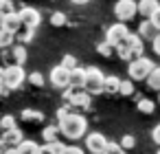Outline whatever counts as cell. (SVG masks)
<instances>
[{
	"label": "cell",
	"instance_id": "1",
	"mask_svg": "<svg viewBox=\"0 0 160 154\" xmlns=\"http://www.w3.org/2000/svg\"><path fill=\"white\" fill-rule=\"evenodd\" d=\"M59 132L62 136H68L70 141H77L86 134L88 130V121L81 117V114H72V112H66L64 117H59Z\"/></svg>",
	"mask_w": 160,
	"mask_h": 154
},
{
	"label": "cell",
	"instance_id": "2",
	"mask_svg": "<svg viewBox=\"0 0 160 154\" xmlns=\"http://www.w3.org/2000/svg\"><path fill=\"white\" fill-rule=\"evenodd\" d=\"M151 71H153V62H151L149 57L138 55V57L129 60V66H127L129 79H138V82H140V79H147Z\"/></svg>",
	"mask_w": 160,
	"mask_h": 154
},
{
	"label": "cell",
	"instance_id": "3",
	"mask_svg": "<svg viewBox=\"0 0 160 154\" xmlns=\"http://www.w3.org/2000/svg\"><path fill=\"white\" fill-rule=\"evenodd\" d=\"M103 82H105V77H103V73H101L97 66L86 68V90H88L90 95L105 93V90H103Z\"/></svg>",
	"mask_w": 160,
	"mask_h": 154
},
{
	"label": "cell",
	"instance_id": "4",
	"mask_svg": "<svg viewBox=\"0 0 160 154\" xmlns=\"http://www.w3.org/2000/svg\"><path fill=\"white\" fill-rule=\"evenodd\" d=\"M27 79V73H24V68H22V64H11V66H7L5 68V86L9 88V90H13V88H18V86H22V82Z\"/></svg>",
	"mask_w": 160,
	"mask_h": 154
},
{
	"label": "cell",
	"instance_id": "5",
	"mask_svg": "<svg viewBox=\"0 0 160 154\" xmlns=\"http://www.w3.org/2000/svg\"><path fill=\"white\" fill-rule=\"evenodd\" d=\"M136 13H138V3L136 0H118L114 5V16L121 22H129Z\"/></svg>",
	"mask_w": 160,
	"mask_h": 154
},
{
	"label": "cell",
	"instance_id": "6",
	"mask_svg": "<svg viewBox=\"0 0 160 154\" xmlns=\"http://www.w3.org/2000/svg\"><path fill=\"white\" fill-rule=\"evenodd\" d=\"M86 147L92 154H108V139L101 132H90L86 136Z\"/></svg>",
	"mask_w": 160,
	"mask_h": 154
},
{
	"label": "cell",
	"instance_id": "7",
	"mask_svg": "<svg viewBox=\"0 0 160 154\" xmlns=\"http://www.w3.org/2000/svg\"><path fill=\"white\" fill-rule=\"evenodd\" d=\"M51 84L55 86V88H68V84H70V68L68 66H64V64H59V66H55L53 71H51Z\"/></svg>",
	"mask_w": 160,
	"mask_h": 154
},
{
	"label": "cell",
	"instance_id": "8",
	"mask_svg": "<svg viewBox=\"0 0 160 154\" xmlns=\"http://www.w3.org/2000/svg\"><path fill=\"white\" fill-rule=\"evenodd\" d=\"M127 33H129V29L125 27V22H116V24H112L110 29H108V42L110 44H114V46H118L125 38H127Z\"/></svg>",
	"mask_w": 160,
	"mask_h": 154
},
{
	"label": "cell",
	"instance_id": "9",
	"mask_svg": "<svg viewBox=\"0 0 160 154\" xmlns=\"http://www.w3.org/2000/svg\"><path fill=\"white\" fill-rule=\"evenodd\" d=\"M18 13H20L22 24H24V27H31V29H35V27L40 24V20H42L40 11H38V9H33V7H24V9H20Z\"/></svg>",
	"mask_w": 160,
	"mask_h": 154
},
{
	"label": "cell",
	"instance_id": "10",
	"mask_svg": "<svg viewBox=\"0 0 160 154\" xmlns=\"http://www.w3.org/2000/svg\"><path fill=\"white\" fill-rule=\"evenodd\" d=\"M158 31H160V29L153 24L151 18H145V20L140 22V27H138V33H140L142 40H153V38L158 35Z\"/></svg>",
	"mask_w": 160,
	"mask_h": 154
},
{
	"label": "cell",
	"instance_id": "11",
	"mask_svg": "<svg viewBox=\"0 0 160 154\" xmlns=\"http://www.w3.org/2000/svg\"><path fill=\"white\" fill-rule=\"evenodd\" d=\"M68 86H70V88H75V90L86 88V68L75 66V68L70 71V84H68Z\"/></svg>",
	"mask_w": 160,
	"mask_h": 154
},
{
	"label": "cell",
	"instance_id": "12",
	"mask_svg": "<svg viewBox=\"0 0 160 154\" xmlns=\"http://www.w3.org/2000/svg\"><path fill=\"white\" fill-rule=\"evenodd\" d=\"M2 27L9 29V31H13V33L18 35V31H20L24 24H22V20H20V13L13 11V13H5V18H2Z\"/></svg>",
	"mask_w": 160,
	"mask_h": 154
},
{
	"label": "cell",
	"instance_id": "13",
	"mask_svg": "<svg viewBox=\"0 0 160 154\" xmlns=\"http://www.w3.org/2000/svg\"><path fill=\"white\" fill-rule=\"evenodd\" d=\"M121 44L129 46V49H132V53H134V57L142 55V38H138V35H134V33H127V38H125Z\"/></svg>",
	"mask_w": 160,
	"mask_h": 154
},
{
	"label": "cell",
	"instance_id": "14",
	"mask_svg": "<svg viewBox=\"0 0 160 154\" xmlns=\"http://www.w3.org/2000/svg\"><path fill=\"white\" fill-rule=\"evenodd\" d=\"M0 139H2V141H5V143H7L11 150H16V145H18V143H20L24 136H22V132H20L18 128H11V130H5V134L0 136Z\"/></svg>",
	"mask_w": 160,
	"mask_h": 154
},
{
	"label": "cell",
	"instance_id": "15",
	"mask_svg": "<svg viewBox=\"0 0 160 154\" xmlns=\"http://www.w3.org/2000/svg\"><path fill=\"white\" fill-rule=\"evenodd\" d=\"M158 7H160L158 0H138V13H140L142 18H149Z\"/></svg>",
	"mask_w": 160,
	"mask_h": 154
},
{
	"label": "cell",
	"instance_id": "16",
	"mask_svg": "<svg viewBox=\"0 0 160 154\" xmlns=\"http://www.w3.org/2000/svg\"><path fill=\"white\" fill-rule=\"evenodd\" d=\"M13 40H16V33H13V31L0 27V49H9V46L13 44Z\"/></svg>",
	"mask_w": 160,
	"mask_h": 154
},
{
	"label": "cell",
	"instance_id": "17",
	"mask_svg": "<svg viewBox=\"0 0 160 154\" xmlns=\"http://www.w3.org/2000/svg\"><path fill=\"white\" fill-rule=\"evenodd\" d=\"M40 147H42V145H38V143H33V141H24V139H22V141L16 145V150H13V152H18V154L33 152V154H35V152H40Z\"/></svg>",
	"mask_w": 160,
	"mask_h": 154
},
{
	"label": "cell",
	"instance_id": "18",
	"mask_svg": "<svg viewBox=\"0 0 160 154\" xmlns=\"http://www.w3.org/2000/svg\"><path fill=\"white\" fill-rule=\"evenodd\" d=\"M118 88H121V79L116 75H108L103 82V90L105 93H118Z\"/></svg>",
	"mask_w": 160,
	"mask_h": 154
},
{
	"label": "cell",
	"instance_id": "19",
	"mask_svg": "<svg viewBox=\"0 0 160 154\" xmlns=\"http://www.w3.org/2000/svg\"><path fill=\"white\" fill-rule=\"evenodd\" d=\"M147 86H149L151 90H158V93H160V66H153V71H151L149 77H147Z\"/></svg>",
	"mask_w": 160,
	"mask_h": 154
},
{
	"label": "cell",
	"instance_id": "20",
	"mask_svg": "<svg viewBox=\"0 0 160 154\" xmlns=\"http://www.w3.org/2000/svg\"><path fill=\"white\" fill-rule=\"evenodd\" d=\"M40 152H51V154H62V152H66V145H64V143H59V141H48L46 145H42V147H40Z\"/></svg>",
	"mask_w": 160,
	"mask_h": 154
},
{
	"label": "cell",
	"instance_id": "21",
	"mask_svg": "<svg viewBox=\"0 0 160 154\" xmlns=\"http://www.w3.org/2000/svg\"><path fill=\"white\" fill-rule=\"evenodd\" d=\"M20 117H22L24 121H33V123H40V121L44 119V114H42L40 110H31V108H24Z\"/></svg>",
	"mask_w": 160,
	"mask_h": 154
},
{
	"label": "cell",
	"instance_id": "22",
	"mask_svg": "<svg viewBox=\"0 0 160 154\" xmlns=\"http://www.w3.org/2000/svg\"><path fill=\"white\" fill-rule=\"evenodd\" d=\"M136 108H138V112H142V114H151V112L156 110V104H153L151 99H140V101H136Z\"/></svg>",
	"mask_w": 160,
	"mask_h": 154
},
{
	"label": "cell",
	"instance_id": "23",
	"mask_svg": "<svg viewBox=\"0 0 160 154\" xmlns=\"http://www.w3.org/2000/svg\"><path fill=\"white\" fill-rule=\"evenodd\" d=\"M57 134H62L59 132V125H48V128H44L42 130V139L48 143V141H57Z\"/></svg>",
	"mask_w": 160,
	"mask_h": 154
},
{
	"label": "cell",
	"instance_id": "24",
	"mask_svg": "<svg viewBox=\"0 0 160 154\" xmlns=\"http://www.w3.org/2000/svg\"><path fill=\"white\" fill-rule=\"evenodd\" d=\"M112 49H116V46H114V44H110L108 40L97 44V53H99V55H103V57H110V55H112Z\"/></svg>",
	"mask_w": 160,
	"mask_h": 154
},
{
	"label": "cell",
	"instance_id": "25",
	"mask_svg": "<svg viewBox=\"0 0 160 154\" xmlns=\"http://www.w3.org/2000/svg\"><path fill=\"white\" fill-rule=\"evenodd\" d=\"M116 55H118L121 60H125V62L134 60V53H132V49H129V46H125V44H118V46H116Z\"/></svg>",
	"mask_w": 160,
	"mask_h": 154
},
{
	"label": "cell",
	"instance_id": "26",
	"mask_svg": "<svg viewBox=\"0 0 160 154\" xmlns=\"http://www.w3.org/2000/svg\"><path fill=\"white\" fill-rule=\"evenodd\" d=\"M11 55H13V62H16V64H24V62H27V49H24V46H16V49L11 51Z\"/></svg>",
	"mask_w": 160,
	"mask_h": 154
},
{
	"label": "cell",
	"instance_id": "27",
	"mask_svg": "<svg viewBox=\"0 0 160 154\" xmlns=\"http://www.w3.org/2000/svg\"><path fill=\"white\" fill-rule=\"evenodd\" d=\"M51 24H53V27H64V24H66V13L55 11V13L51 16Z\"/></svg>",
	"mask_w": 160,
	"mask_h": 154
},
{
	"label": "cell",
	"instance_id": "28",
	"mask_svg": "<svg viewBox=\"0 0 160 154\" xmlns=\"http://www.w3.org/2000/svg\"><path fill=\"white\" fill-rule=\"evenodd\" d=\"M118 93L125 95V97H129V95L134 93V84H132L129 79H121V88H118Z\"/></svg>",
	"mask_w": 160,
	"mask_h": 154
},
{
	"label": "cell",
	"instance_id": "29",
	"mask_svg": "<svg viewBox=\"0 0 160 154\" xmlns=\"http://www.w3.org/2000/svg\"><path fill=\"white\" fill-rule=\"evenodd\" d=\"M121 145H123V150H132V147L136 145V139H134L132 134H125V136L121 139Z\"/></svg>",
	"mask_w": 160,
	"mask_h": 154
},
{
	"label": "cell",
	"instance_id": "30",
	"mask_svg": "<svg viewBox=\"0 0 160 154\" xmlns=\"http://www.w3.org/2000/svg\"><path fill=\"white\" fill-rule=\"evenodd\" d=\"M0 123H2V130H11V128H16V119H13L11 114L2 117V119H0Z\"/></svg>",
	"mask_w": 160,
	"mask_h": 154
},
{
	"label": "cell",
	"instance_id": "31",
	"mask_svg": "<svg viewBox=\"0 0 160 154\" xmlns=\"http://www.w3.org/2000/svg\"><path fill=\"white\" fill-rule=\"evenodd\" d=\"M62 64H64V66H68V68L72 71V68L77 66V57H75V55H64V60H62Z\"/></svg>",
	"mask_w": 160,
	"mask_h": 154
},
{
	"label": "cell",
	"instance_id": "32",
	"mask_svg": "<svg viewBox=\"0 0 160 154\" xmlns=\"http://www.w3.org/2000/svg\"><path fill=\"white\" fill-rule=\"evenodd\" d=\"M29 82H31L33 86H44V77H42L40 73H31V75H29Z\"/></svg>",
	"mask_w": 160,
	"mask_h": 154
},
{
	"label": "cell",
	"instance_id": "33",
	"mask_svg": "<svg viewBox=\"0 0 160 154\" xmlns=\"http://www.w3.org/2000/svg\"><path fill=\"white\" fill-rule=\"evenodd\" d=\"M13 11H16L13 3H11V0H5V3H2V7H0V13H13Z\"/></svg>",
	"mask_w": 160,
	"mask_h": 154
},
{
	"label": "cell",
	"instance_id": "34",
	"mask_svg": "<svg viewBox=\"0 0 160 154\" xmlns=\"http://www.w3.org/2000/svg\"><path fill=\"white\" fill-rule=\"evenodd\" d=\"M149 18H151V20H153V24H156V27L160 29V7H158V9H156V11H153V13L149 16Z\"/></svg>",
	"mask_w": 160,
	"mask_h": 154
},
{
	"label": "cell",
	"instance_id": "35",
	"mask_svg": "<svg viewBox=\"0 0 160 154\" xmlns=\"http://www.w3.org/2000/svg\"><path fill=\"white\" fill-rule=\"evenodd\" d=\"M151 44H153V51H156V55H160V31H158V35L151 40Z\"/></svg>",
	"mask_w": 160,
	"mask_h": 154
},
{
	"label": "cell",
	"instance_id": "36",
	"mask_svg": "<svg viewBox=\"0 0 160 154\" xmlns=\"http://www.w3.org/2000/svg\"><path fill=\"white\" fill-rule=\"evenodd\" d=\"M108 152H123L121 143H108Z\"/></svg>",
	"mask_w": 160,
	"mask_h": 154
},
{
	"label": "cell",
	"instance_id": "37",
	"mask_svg": "<svg viewBox=\"0 0 160 154\" xmlns=\"http://www.w3.org/2000/svg\"><path fill=\"white\" fill-rule=\"evenodd\" d=\"M151 139H153V141H156V143L160 145V123H158V125L153 128V132H151Z\"/></svg>",
	"mask_w": 160,
	"mask_h": 154
},
{
	"label": "cell",
	"instance_id": "38",
	"mask_svg": "<svg viewBox=\"0 0 160 154\" xmlns=\"http://www.w3.org/2000/svg\"><path fill=\"white\" fill-rule=\"evenodd\" d=\"M66 152H68V154H81L83 150H81V147H77V145H66Z\"/></svg>",
	"mask_w": 160,
	"mask_h": 154
},
{
	"label": "cell",
	"instance_id": "39",
	"mask_svg": "<svg viewBox=\"0 0 160 154\" xmlns=\"http://www.w3.org/2000/svg\"><path fill=\"white\" fill-rule=\"evenodd\" d=\"M31 38H33V29H31V27H27V33H22V40H24V42H29Z\"/></svg>",
	"mask_w": 160,
	"mask_h": 154
},
{
	"label": "cell",
	"instance_id": "40",
	"mask_svg": "<svg viewBox=\"0 0 160 154\" xmlns=\"http://www.w3.org/2000/svg\"><path fill=\"white\" fill-rule=\"evenodd\" d=\"M5 84V68H0V86Z\"/></svg>",
	"mask_w": 160,
	"mask_h": 154
},
{
	"label": "cell",
	"instance_id": "41",
	"mask_svg": "<svg viewBox=\"0 0 160 154\" xmlns=\"http://www.w3.org/2000/svg\"><path fill=\"white\" fill-rule=\"evenodd\" d=\"M66 112H68V110H66V108H59V110H57V119H59V117H64V114H66Z\"/></svg>",
	"mask_w": 160,
	"mask_h": 154
},
{
	"label": "cell",
	"instance_id": "42",
	"mask_svg": "<svg viewBox=\"0 0 160 154\" xmlns=\"http://www.w3.org/2000/svg\"><path fill=\"white\" fill-rule=\"evenodd\" d=\"M70 3H75V5H86V3H90V0H70Z\"/></svg>",
	"mask_w": 160,
	"mask_h": 154
},
{
	"label": "cell",
	"instance_id": "43",
	"mask_svg": "<svg viewBox=\"0 0 160 154\" xmlns=\"http://www.w3.org/2000/svg\"><path fill=\"white\" fill-rule=\"evenodd\" d=\"M2 18H5V13H0V27H2Z\"/></svg>",
	"mask_w": 160,
	"mask_h": 154
},
{
	"label": "cell",
	"instance_id": "44",
	"mask_svg": "<svg viewBox=\"0 0 160 154\" xmlns=\"http://www.w3.org/2000/svg\"><path fill=\"white\" fill-rule=\"evenodd\" d=\"M2 3H5V0H0V7H2Z\"/></svg>",
	"mask_w": 160,
	"mask_h": 154
},
{
	"label": "cell",
	"instance_id": "45",
	"mask_svg": "<svg viewBox=\"0 0 160 154\" xmlns=\"http://www.w3.org/2000/svg\"><path fill=\"white\" fill-rule=\"evenodd\" d=\"M0 130H2V123H0Z\"/></svg>",
	"mask_w": 160,
	"mask_h": 154
},
{
	"label": "cell",
	"instance_id": "46",
	"mask_svg": "<svg viewBox=\"0 0 160 154\" xmlns=\"http://www.w3.org/2000/svg\"><path fill=\"white\" fill-rule=\"evenodd\" d=\"M158 101H160V99H158Z\"/></svg>",
	"mask_w": 160,
	"mask_h": 154
}]
</instances>
